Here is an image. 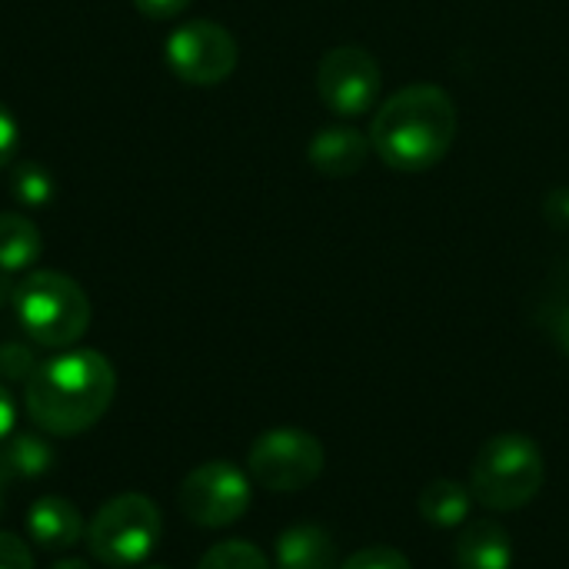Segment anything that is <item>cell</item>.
<instances>
[{
  "instance_id": "4fadbf2b",
  "label": "cell",
  "mask_w": 569,
  "mask_h": 569,
  "mask_svg": "<svg viewBox=\"0 0 569 569\" xmlns=\"http://www.w3.org/2000/svg\"><path fill=\"white\" fill-rule=\"evenodd\" d=\"M277 569H340L337 543L320 523H293L277 537Z\"/></svg>"
},
{
  "instance_id": "8fae6325",
  "label": "cell",
  "mask_w": 569,
  "mask_h": 569,
  "mask_svg": "<svg viewBox=\"0 0 569 569\" xmlns=\"http://www.w3.org/2000/svg\"><path fill=\"white\" fill-rule=\"evenodd\" d=\"M517 560L513 537L497 520H467L460 527L453 563L457 569H510Z\"/></svg>"
},
{
  "instance_id": "277c9868",
  "label": "cell",
  "mask_w": 569,
  "mask_h": 569,
  "mask_svg": "<svg viewBox=\"0 0 569 569\" xmlns=\"http://www.w3.org/2000/svg\"><path fill=\"white\" fill-rule=\"evenodd\" d=\"M23 333L50 350L73 347L90 327V300L77 280L57 270H30L13 293Z\"/></svg>"
},
{
  "instance_id": "f1b7e54d",
  "label": "cell",
  "mask_w": 569,
  "mask_h": 569,
  "mask_svg": "<svg viewBox=\"0 0 569 569\" xmlns=\"http://www.w3.org/2000/svg\"><path fill=\"white\" fill-rule=\"evenodd\" d=\"M150 569H163V567H150Z\"/></svg>"
},
{
  "instance_id": "6da1fadb",
  "label": "cell",
  "mask_w": 569,
  "mask_h": 569,
  "mask_svg": "<svg viewBox=\"0 0 569 569\" xmlns=\"http://www.w3.org/2000/svg\"><path fill=\"white\" fill-rule=\"evenodd\" d=\"M113 393V363L97 350L77 347L40 360L33 377L23 383V407L43 433L73 437L90 430L110 410Z\"/></svg>"
},
{
  "instance_id": "52a82bcc",
  "label": "cell",
  "mask_w": 569,
  "mask_h": 569,
  "mask_svg": "<svg viewBox=\"0 0 569 569\" xmlns=\"http://www.w3.org/2000/svg\"><path fill=\"white\" fill-rule=\"evenodd\" d=\"M250 483H253L250 473H243L230 460H210L183 477L177 490V503L193 527L223 530L233 527L250 510V497H253Z\"/></svg>"
},
{
  "instance_id": "ba28073f",
  "label": "cell",
  "mask_w": 569,
  "mask_h": 569,
  "mask_svg": "<svg viewBox=\"0 0 569 569\" xmlns=\"http://www.w3.org/2000/svg\"><path fill=\"white\" fill-rule=\"evenodd\" d=\"M240 60L233 33L217 20H187L167 37V67L190 87L223 83Z\"/></svg>"
},
{
  "instance_id": "5bb4252c",
  "label": "cell",
  "mask_w": 569,
  "mask_h": 569,
  "mask_svg": "<svg viewBox=\"0 0 569 569\" xmlns=\"http://www.w3.org/2000/svg\"><path fill=\"white\" fill-rule=\"evenodd\" d=\"M53 467V447L43 433L13 430L0 440V480H37Z\"/></svg>"
},
{
  "instance_id": "4316f807",
  "label": "cell",
  "mask_w": 569,
  "mask_h": 569,
  "mask_svg": "<svg viewBox=\"0 0 569 569\" xmlns=\"http://www.w3.org/2000/svg\"><path fill=\"white\" fill-rule=\"evenodd\" d=\"M50 569H90L83 560H60V563H53Z\"/></svg>"
},
{
  "instance_id": "44dd1931",
  "label": "cell",
  "mask_w": 569,
  "mask_h": 569,
  "mask_svg": "<svg viewBox=\"0 0 569 569\" xmlns=\"http://www.w3.org/2000/svg\"><path fill=\"white\" fill-rule=\"evenodd\" d=\"M17 150H20V123L10 113V107L0 100V167L17 160Z\"/></svg>"
},
{
  "instance_id": "603a6c76",
  "label": "cell",
  "mask_w": 569,
  "mask_h": 569,
  "mask_svg": "<svg viewBox=\"0 0 569 569\" xmlns=\"http://www.w3.org/2000/svg\"><path fill=\"white\" fill-rule=\"evenodd\" d=\"M190 3H193V0H133V7H137L143 17H150V20H173V17H180Z\"/></svg>"
},
{
  "instance_id": "7402d4cb",
  "label": "cell",
  "mask_w": 569,
  "mask_h": 569,
  "mask_svg": "<svg viewBox=\"0 0 569 569\" xmlns=\"http://www.w3.org/2000/svg\"><path fill=\"white\" fill-rule=\"evenodd\" d=\"M0 569H33L27 543L13 533H0Z\"/></svg>"
},
{
  "instance_id": "484cf974",
  "label": "cell",
  "mask_w": 569,
  "mask_h": 569,
  "mask_svg": "<svg viewBox=\"0 0 569 569\" xmlns=\"http://www.w3.org/2000/svg\"><path fill=\"white\" fill-rule=\"evenodd\" d=\"M13 293H17V283L10 280L7 270H0V307H10L13 303Z\"/></svg>"
},
{
  "instance_id": "7c38bea8",
  "label": "cell",
  "mask_w": 569,
  "mask_h": 569,
  "mask_svg": "<svg viewBox=\"0 0 569 569\" xmlns=\"http://www.w3.org/2000/svg\"><path fill=\"white\" fill-rule=\"evenodd\" d=\"M27 533L33 547L47 553H63L77 547V540L83 537V517L63 497H40L27 513Z\"/></svg>"
},
{
  "instance_id": "8992f818",
  "label": "cell",
  "mask_w": 569,
  "mask_h": 569,
  "mask_svg": "<svg viewBox=\"0 0 569 569\" xmlns=\"http://www.w3.org/2000/svg\"><path fill=\"white\" fill-rule=\"evenodd\" d=\"M327 450L310 430L277 427L253 440L247 453V473L270 493H297L320 480Z\"/></svg>"
},
{
  "instance_id": "d6986e66",
  "label": "cell",
  "mask_w": 569,
  "mask_h": 569,
  "mask_svg": "<svg viewBox=\"0 0 569 569\" xmlns=\"http://www.w3.org/2000/svg\"><path fill=\"white\" fill-rule=\"evenodd\" d=\"M40 367L37 353L17 340H7L0 343V380L7 383H27L33 377V370Z\"/></svg>"
},
{
  "instance_id": "83f0119b",
  "label": "cell",
  "mask_w": 569,
  "mask_h": 569,
  "mask_svg": "<svg viewBox=\"0 0 569 569\" xmlns=\"http://www.w3.org/2000/svg\"><path fill=\"white\" fill-rule=\"evenodd\" d=\"M3 487H7V483L0 480V513H3Z\"/></svg>"
},
{
  "instance_id": "ffe728a7",
  "label": "cell",
  "mask_w": 569,
  "mask_h": 569,
  "mask_svg": "<svg viewBox=\"0 0 569 569\" xmlns=\"http://www.w3.org/2000/svg\"><path fill=\"white\" fill-rule=\"evenodd\" d=\"M340 569H413V563L397 547L373 543V547H363L353 557H347Z\"/></svg>"
},
{
  "instance_id": "e0dca14e",
  "label": "cell",
  "mask_w": 569,
  "mask_h": 569,
  "mask_svg": "<svg viewBox=\"0 0 569 569\" xmlns=\"http://www.w3.org/2000/svg\"><path fill=\"white\" fill-rule=\"evenodd\" d=\"M197 569H273L267 553L250 540H223L203 553Z\"/></svg>"
},
{
  "instance_id": "2e32d148",
  "label": "cell",
  "mask_w": 569,
  "mask_h": 569,
  "mask_svg": "<svg viewBox=\"0 0 569 569\" xmlns=\"http://www.w3.org/2000/svg\"><path fill=\"white\" fill-rule=\"evenodd\" d=\"M43 253V237L37 223L23 213H0V270L23 273Z\"/></svg>"
},
{
  "instance_id": "5b68a950",
  "label": "cell",
  "mask_w": 569,
  "mask_h": 569,
  "mask_svg": "<svg viewBox=\"0 0 569 569\" xmlns=\"http://www.w3.org/2000/svg\"><path fill=\"white\" fill-rule=\"evenodd\" d=\"M160 510L143 493H120L103 503L87 527V550L110 569L143 563L160 540Z\"/></svg>"
},
{
  "instance_id": "ac0fdd59",
  "label": "cell",
  "mask_w": 569,
  "mask_h": 569,
  "mask_svg": "<svg viewBox=\"0 0 569 569\" xmlns=\"http://www.w3.org/2000/svg\"><path fill=\"white\" fill-rule=\"evenodd\" d=\"M10 190L23 207H43L53 200V177L40 163H17L10 177Z\"/></svg>"
},
{
  "instance_id": "d4e9b609",
  "label": "cell",
  "mask_w": 569,
  "mask_h": 569,
  "mask_svg": "<svg viewBox=\"0 0 569 569\" xmlns=\"http://www.w3.org/2000/svg\"><path fill=\"white\" fill-rule=\"evenodd\" d=\"M13 423H17V403H13L10 390L0 383V440L7 433H13Z\"/></svg>"
},
{
  "instance_id": "3957f363",
  "label": "cell",
  "mask_w": 569,
  "mask_h": 569,
  "mask_svg": "<svg viewBox=\"0 0 569 569\" xmlns=\"http://www.w3.org/2000/svg\"><path fill=\"white\" fill-rule=\"evenodd\" d=\"M547 483V457L540 443L527 433H497L490 437L470 467V493L490 513L523 510L540 497Z\"/></svg>"
},
{
  "instance_id": "9c48e42d",
  "label": "cell",
  "mask_w": 569,
  "mask_h": 569,
  "mask_svg": "<svg viewBox=\"0 0 569 569\" xmlns=\"http://www.w3.org/2000/svg\"><path fill=\"white\" fill-rule=\"evenodd\" d=\"M383 70L367 47L343 43L323 53L317 67V93L337 117H360L380 103Z\"/></svg>"
},
{
  "instance_id": "7a4b0ae2",
  "label": "cell",
  "mask_w": 569,
  "mask_h": 569,
  "mask_svg": "<svg viewBox=\"0 0 569 569\" xmlns=\"http://www.w3.org/2000/svg\"><path fill=\"white\" fill-rule=\"evenodd\" d=\"M457 130L460 113L453 97L437 83H410L377 103L367 133L373 153L387 167L400 173H423L450 153Z\"/></svg>"
},
{
  "instance_id": "30bf717a",
  "label": "cell",
  "mask_w": 569,
  "mask_h": 569,
  "mask_svg": "<svg viewBox=\"0 0 569 569\" xmlns=\"http://www.w3.org/2000/svg\"><path fill=\"white\" fill-rule=\"evenodd\" d=\"M370 153H373L370 133L347 123L320 127L307 143V160L323 177H353L367 167Z\"/></svg>"
},
{
  "instance_id": "cb8c5ba5",
  "label": "cell",
  "mask_w": 569,
  "mask_h": 569,
  "mask_svg": "<svg viewBox=\"0 0 569 569\" xmlns=\"http://www.w3.org/2000/svg\"><path fill=\"white\" fill-rule=\"evenodd\" d=\"M547 327H550V337H553V343L563 350L569 357V300L563 303H557L553 310H550V317H547Z\"/></svg>"
},
{
  "instance_id": "9a60e30c",
  "label": "cell",
  "mask_w": 569,
  "mask_h": 569,
  "mask_svg": "<svg viewBox=\"0 0 569 569\" xmlns=\"http://www.w3.org/2000/svg\"><path fill=\"white\" fill-rule=\"evenodd\" d=\"M473 493H470V483H460V480H430L423 490H420V500H417V510L420 517L437 527V530H460L467 520H470V510H473Z\"/></svg>"
}]
</instances>
